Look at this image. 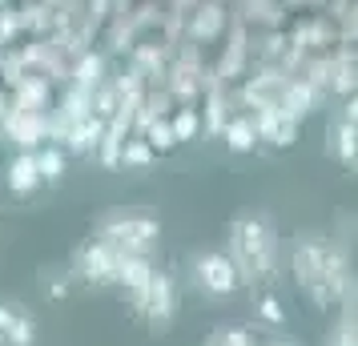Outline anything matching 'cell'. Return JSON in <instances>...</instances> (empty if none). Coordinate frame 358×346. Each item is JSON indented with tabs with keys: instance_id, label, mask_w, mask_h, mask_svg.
<instances>
[{
	"instance_id": "6da1fadb",
	"label": "cell",
	"mask_w": 358,
	"mask_h": 346,
	"mask_svg": "<svg viewBox=\"0 0 358 346\" xmlns=\"http://www.w3.org/2000/svg\"><path fill=\"white\" fill-rule=\"evenodd\" d=\"M226 254L234 258L242 286H274L282 278L278 230L266 214H238L226 230Z\"/></svg>"
},
{
	"instance_id": "7a4b0ae2",
	"label": "cell",
	"mask_w": 358,
	"mask_h": 346,
	"mask_svg": "<svg viewBox=\"0 0 358 346\" xmlns=\"http://www.w3.org/2000/svg\"><path fill=\"white\" fill-rule=\"evenodd\" d=\"M326 250H330V233H298L290 246V274L314 310H334L338 306V298L330 290V278H326Z\"/></svg>"
},
{
	"instance_id": "3957f363",
	"label": "cell",
	"mask_w": 358,
	"mask_h": 346,
	"mask_svg": "<svg viewBox=\"0 0 358 346\" xmlns=\"http://www.w3.org/2000/svg\"><path fill=\"white\" fill-rule=\"evenodd\" d=\"M93 238L105 242V246H113L117 254H145L149 258L157 250V242H162V222L149 214H137V210H129V214H105L97 222Z\"/></svg>"
},
{
	"instance_id": "277c9868",
	"label": "cell",
	"mask_w": 358,
	"mask_h": 346,
	"mask_svg": "<svg viewBox=\"0 0 358 346\" xmlns=\"http://www.w3.org/2000/svg\"><path fill=\"white\" fill-rule=\"evenodd\" d=\"M189 286L201 298L222 302V298H229L242 286V274H238V266H234L229 254H222V250H197L189 258Z\"/></svg>"
},
{
	"instance_id": "5b68a950",
	"label": "cell",
	"mask_w": 358,
	"mask_h": 346,
	"mask_svg": "<svg viewBox=\"0 0 358 346\" xmlns=\"http://www.w3.org/2000/svg\"><path fill=\"white\" fill-rule=\"evenodd\" d=\"M178 310H181V294H178V278H173L169 270H157L145 294L133 298V314H137L153 334H162V330L173 326Z\"/></svg>"
},
{
	"instance_id": "8992f818",
	"label": "cell",
	"mask_w": 358,
	"mask_h": 346,
	"mask_svg": "<svg viewBox=\"0 0 358 346\" xmlns=\"http://www.w3.org/2000/svg\"><path fill=\"white\" fill-rule=\"evenodd\" d=\"M117 254L113 246H105V242H89V246L77 250V258H73V270H77V278L89 282V286H117Z\"/></svg>"
},
{
	"instance_id": "52a82bcc",
	"label": "cell",
	"mask_w": 358,
	"mask_h": 346,
	"mask_svg": "<svg viewBox=\"0 0 358 346\" xmlns=\"http://www.w3.org/2000/svg\"><path fill=\"white\" fill-rule=\"evenodd\" d=\"M0 346H36V318L8 298H0Z\"/></svg>"
},
{
	"instance_id": "ba28073f",
	"label": "cell",
	"mask_w": 358,
	"mask_h": 346,
	"mask_svg": "<svg viewBox=\"0 0 358 346\" xmlns=\"http://www.w3.org/2000/svg\"><path fill=\"white\" fill-rule=\"evenodd\" d=\"M318 101H322V89H314L306 77H286L282 93H278V105H282V113L294 117L298 125H302V121L314 113V109H318Z\"/></svg>"
},
{
	"instance_id": "9c48e42d",
	"label": "cell",
	"mask_w": 358,
	"mask_h": 346,
	"mask_svg": "<svg viewBox=\"0 0 358 346\" xmlns=\"http://www.w3.org/2000/svg\"><path fill=\"white\" fill-rule=\"evenodd\" d=\"M326 149H330V157L346 169H358V125L355 121H346V117H334L330 121V129H326Z\"/></svg>"
},
{
	"instance_id": "30bf717a",
	"label": "cell",
	"mask_w": 358,
	"mask_h": 346,
	"mask_svg": "<svg viewBox=\"0 0 358 346\" xmlns=\"http://www.w3.org/2000/svg\"><path fill=\"white\" fill-rule=\"evenodd\" d=\"M153 274H157V266L149 262L145 254H121V258H117V286H121L129 298L145 294Z\"/></svg>"
},
{
	"instance_id": "8fae6325",
	"label": "cell",
	"mask_w": 358,
	"mask_h": 346,
	"mask_svg": "<svg viewBox=\"0 0 358 346\" xmlns=\"http://www.w3.org/2000/svg\"><path fill=\"white\" fill-rule=\"evenodd\" d=\"M105 133H109V121L97 113H89L77 125L65 129V145H69V153H97L101 141H105Z\"/></svg>"
},
{
	"instance_id": "7c38bea8",
	"label": "cell",
	"mask_w": 358,
	"mask_h": 346,
	"mask_svg": "<svg viewBox=\"0 0 358 346\" xmlns=\"http://www.w3.org/2000/svg\"><path fill=\"white\" fill-rule=\"evenodd\" d=\"M8 194H17V198H29L41 189V165H36V153H17L13 161H8Z\"/></svg>"
},
{
	"instance_id": "4fadbf2b",
	"label": "cell",
	"mask_w": 358,
	"mask_h": 346,
	"mask_svg": "<svg viewBox=\"0 0 358 346\" xmlns=\"http://www.w3.org/2000/svg\"><path fill=\"white\" fill-rule=\"evenodd\" d=\"M222 141H226L229 153H254L262 145L258 129H254V117H229L226 133H222Z\"/></svg>"
},
{
	"instance_id": "5bb4252c",
	"label": "cell",
	"mask_w": 358,
	"mask_h": 346,
	"mask_svg": "<svg viewBox=\"0 0 358 346\" xmlns=\"http://www.w3.org/2000/svg\"><path fill=\"white\" fill-rule=\"evenodd\" d=\"M222 29H226V8L222 4H201L189 33H194V41H213V36H222Z\"/></svg>"
},
{
	"instance_id": "9a60e30c",
	"label": "cell",
	"mask_w": 358,
	"mask_h": 346,
	"mask_svg": "<svg viewBox=\"0 0 358 346\" xmlns=\"http://www.w3.org/2000/svg\"><path fill=\"white\" fill-rule=\"evenodd\" d=\"M326 346H358V302L342 310V318L334 322L330 338H326Z\"/></svg>"
},
{
	"instance_id": "2e32d148",
	"label": "cell",
	"mask_w": 358,
	"mask_h": 346,
	"mask_svg": "<svg viewBox=\"0 0 358 346\" xmlns=\"http://www.w3.org/2000/svg\"><path fill=\"white\" fill-rule=\"evenodd\" d=\"M149 145L157 149V153H169V149H178V133H173V121L169 117H157V121H149V129L141 133Z\"/></svg>"
},
{
	"instance_id": "e0dca14e",
	"label": "cell",
	"mask_w": 358,
	"mask_h": 346,
	"mask_svg": "<svg viewBox=\"0 0 358 346\" xmlns=\"http://www.w3.org/2000/svg\"><path fill=\"white\" fill-rule=\"evenodd\" d=\"M201 346H258L245 326H213Z\"/></svg>"
},
{
	"instance_id": "ac0fdd59",
	"label": "cell",
	"mask_w": 358,
	"mask_h": 346,
	"mask_svg": "<svg viewBox=\"0 0 358 346\" xmlns=\"http://www.w3.org/2000/svg\"><path fill=\"white\" fill-rule=\"evenodd\" d=\"M229 125V105L222 93H210V101H206V133L210 137H222Z\"/></svg>"
},
{
	"instance_id": "d6986e66",
	"label": "cell",
	"mask_w": 358,
	"mask_h": 346,
	"mask_svg": "<svg viewBox=\"0 0 358 346\" xmlns=\"http://www.w3.org/2000/svg\"><path fill=\"white\" fill-rule=\"evenodd\" d=\"M157 161V149L149 145L145 137H133V141H125V149H121V165H133V169H145V165Z\"/></svg>"
},
{
	"instance_id": "ffe728a7",
	"label": "cell",
	"mask_w": 358,
	"mask_h": 346,
	"mask_svg": "<svg viewBox=\"0 0 358 346\" xmlns=\"http://www.w3.org/2000/svg\"><path fill=\"white\" fill-rule=\"evenodd\" d=\"M169 121H173V133H178V145L194 141L197 133L206 129V125H201V113H197V109H189V105H185V109H178Z\"/></svg>"
},
{
	"instance_id": "44dd1931",
	"label": "cell",
	"mask_w": 358,
	"mask_h": 346,
	"mask_svg": "<svg viewBox=\"0 0 358 346\" xmlns=\"http://www.w3.org/2000/svg\"><path fill=\"white\" fill-rule=\"evenodd\" d=\"M36 165H41V178H45V182H61V178H65V169H69L65 153H61L57 145L41 149V153H36Z\"/></svg>"
},
{
	"instance_id": "7402d4cb",
	"label": "cell",
	"mask_w": 358,
	"mask_h": 346,
	"mask_svg": "<svg viewBox=\"0 0 358 346\" xmlns=\"http://www.w3.org/2000/svg\"><path fill=\"white\" fill-rule=\"evenodd\" d=\"M254 314H258L266 326H286V306H282L274 294H262L258 302H254Z\"/></svg>"
},
{
	"instance_id": "603a6c76",
	"label": "cell",
	"mask_w": 358,
	"mask_h": 346,
	"mask_svg": "<svg viewBox=\"0 0 358 346\" xmlns=\"http://www.w3.org/2000/svg\"><path fill=\"white\" fill-rule=\"evenodd\" d=\"M101 77H105V61L101 57H85L77 65V85L81 89H101Z\"/></svg>"
},
{
	"instance_id": "cb8c5ba5",
	"label": "cell",
	"mask_w": 358,
	"mask_h": 346,
	"mask_svg": "<svg viewBox=\"0 0 358 346\" xmlns=\"http://www.w3.org/2000/svg\"><path fill=\"white\" fill-rule=\"evenodd\" d=\"M36 133H41L36 121H29V117H20V121H17V141H20V145H36Z\"/></svg>"
},
{
	"instance_id": "d4e9b609",
	"label": "cell",
	"mask_w": 358,
	"mask_h": 346,
	"mask_svg": "<svg viewBox=\"0 0 358 346\" xmlns=\"http://www.w3.org/2000/svg\"><path fill=\"white\" fill-rule=\"evenodd\" d=\"M338 117H346V121H355V125H358V93H355V97H346V101H342Z\"/></svg>"
},
{
	"instance_id": "484cf974",
	"label": "cell",
	"mask_w": 358,
	"mask_h": 346,
	"mask_svg": "<svg viewBox=\"0 0 358 346\" xmlns=\"http://www.w3.org/2000/svg\"><path fill=\"white\" fill-rule=\"evenodd\" d=\"M274 346H298V343H274Z\"/></svg>"
}]
</instances>
